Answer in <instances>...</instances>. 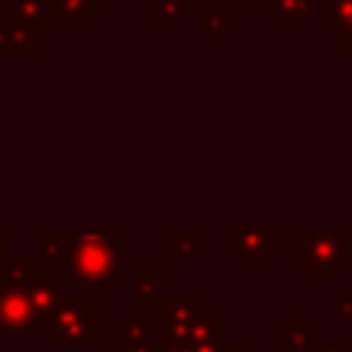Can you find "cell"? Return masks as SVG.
I'll use <instances>...</instances> for the list:
<instances>
[{"mask_svg":"<svg viewBox=\"0 0 352 352\" xmlns=\"http://www.w3.org/2000/svg\"><path fill=\"white\" fill-rule=\"evenodd\" d=\"M124 341L126 346L148 341V322L146 319H124Z\"/></svg>","mask_w":352,"mask_h":352,"instance_id":"cell-19","label":"cell"},{"mask_svg":"<svg viewBox=\"0 0 352 352\" xmlns=\"http://www.w3.org/2000/svg\"><path fill=\"white\" fill-rule=\"evenodd\" d=\"M195 3H198V8H201V6H204V3H212V0H195Z\"/></svg>","mask_w":352,"mask_h":352,"instance_id":"cell-25","label":"cell"},{"mask_svg":"<svg viewBox=\"0 0 352 352\" xmlns=\"http://www.w3.org/2000/svg\"><path fill=\"white\" fill-rule=\"evenodd\" d=\"M0 6H11V0H0Z\"/></svg>","mask_w":352,"mask_h":352,"instance_id":"cell-26","label":"cell"},{"mask_svg":"<svg viewBox=\"0 0 352 352\" xmlns=\"http://www.w3.org/2000/svg\"><path fill=\"white\" fill-rule=\"evenodd\" d=\"M11 231H0V258H11Z\"/></svg>","mask_w":352,"mask_h":352,"instance_id":"cell-21","label":"cell"},{"mask_svg":"<svg viewBox=\"0 0 352 352\" xmlns=\"http://www.w3.org/2000/svg\"><path fill=\"white\" fill-rule=\"evenodd\" d=\"M160 280L162 270L160 267H138L135 270V305L138 308H154L160 305Z\"/></svg>","mask_w":352,"mask_h":352,"instance_id":"cell-13","label":"cell"},{"mask_svg":"<svg viewBox=\"0 0 352 352\" xmlns=\"http://www.w3.org/2000/svg\"><path fill=\"white\" fill-rule=\"evenodd\" d=\"M47 341L52 346L60 344H96L99 341V308L85 300L82 292L63 294L52 327L47 330Z\"/></svg>","mask_w":352,"mask_h":352,"instance_id":"cell-2","label":"cell"},{"mask_svg":"<svg viewBox=\"0 0 352 352\" xmlns=\"http://www.w3.org/2000/svg\"><path fill=\"white\" fill-rule=\"evenodd\" d=\"M336 52L338 55H352V25L336 33Z\"/></svg>","mask_w":352,"mask_h":352,"instance_id":"cell-20","label":"cell"},{"mask_svg":"<svg viewBox=\"0 0 352 352\" xmlns=\"http://www.w3.org/2000/svg\"><path fill=\"white\" fill-rule=\"evenodd\" d=\"M41 272V264L36 256H11L8 264L0 267V283H11V280H30Z\"/></svg>","mask_w":352,"mask_h":352,"instance_id":"cell-16","label":"cell"},{"mask_svg":"<svg viewBox=\"0 0 352 352\" xmlns=\"http://www.w3.org/2000/svg\"><path fill=\"white\" fill-rule=\"evenodd\" d=\"M126 352H168V349H165V344H151V341H146V344L126 346Z\"/></svg>","mask_w":352,"mask_h":352,"instance_id":"cell-22","label":"cell"},{"mask_svg":"<svg viewBox=\"0 0 352 352\" xmlns=\"http://www.w3.org/2000/svg\"><path fill=\"white\" fill-rule=\"evenodd\" d=\"M11 8H14V16L33 33H47L55 22L50 0H11Z\"/></svg>","mask_w":352,"mask_h":352,"instance_id":"cell-11","label":"cell"},{"mask_svg":"<svg viewBox=\"0 0 352 352\" xmlns=\"http://www.w3.org/2000/svg\"><path fill=\"white\" fill-rule=\"evenodd\" d=\"M36 245L47 267L69 270V231H36Z\"/></svg>","mask_w":352,"mask_h":352,"instance_id":"cell-10","label":"cell"},{"mask_svg":"<svg viewBox=\"0 0 352 352\" xmlns=\"http://www.w3.org/2000/svg\"><path fill=\"white\" fill-rule=\"evenodd\" d=\"M157 308H160V344H165V349L187 346L190 327L201 308L198 294H162Z\"/></svg>","mask_w":352,"mask_h":352,"instance_id":"cell-3","label":"cell"},{"mask_svg":"<svg viewBox=\"0 0 352 352\" xmlns=\"http://www.w3.org/2000/svg\"><path fill=\"white\" fill-rule=\"evenodd\" d=\"M187 8H198L195 0H146V14L160 25L162 33H170Z\"/></svg>","mask_w":352,"mask_h":352,"instance_id":"cell-12","label":"cell"},{"mask_svg":"<svg viewBox=\"0 0 352 352\" xmlns=\"http://www.w3.org/2000/svg\"><path fill=\"white\" fill-rule=\"evenodd\" d=\"M223 239L228 245H234L248 261L250 267H258L264 256H272L275 250V236L270 231H250V234H234V231H226Z\"/></svg>","mask_w":352,"mask_h":352,"instance_id":"cell-8","label":"cell"},{"mask_svg":"<svg viewBox=\"0 0 352 352\" xmlns=\"http://www.w3.org/2000/svg\"><path fill=\"white\" fill-rule=\"evenodd\" d=\"M36 52V33L16 16H0V58H33Z\"/></svg>","mask_w":352,"mask_h":352,"instance_id":"cell-7","label":"cell"},{"mask_svg":"<svg viewBox=\"0 0 352 352\" xmlns=\"http://www.w3.org/2000/svg\"><path fill=\"white\" fill-rule=\"evenodd\" d=\"M346 250V234H300V261L302 267H327L330 261L338 267L344 264Z\"/></svg>","mask_w":352,"mask_h":352,"instance_id":"cell-6","label":"cell"},{"mask_svg":"<svg viewBox=\"0 0 352 352\" xmlns=\"http://www.w3.org/2000/svg\"><path fill=\"white\" fill-rule=\"evenodd\" d=\"M270 8L280 19H305L314 8V0H272Z\"/></svg>","mask_w":352,"mask_h":352,"instance_id":"cell-17","label":"cell"},{"mask_svg":"<svg viewBox=\"0 0 352 352\" xmlns=\"http://www.w3.org/2000/svg\"><path fill=\"white\" fill-rule=\"evenodd\" d=\"M198 30L206 33L214 44H220L228 33L236 30V19L228 16L226 8H223L220 3L212 0V3H204V6L198 8Z\"/></svg>","mask_w":352,"mask_h":352,"instance_id":"cell-9","label":"cell"},{"mask_svg":"<svg viewBox=\"0 0 352 352\" xmlns=\"http://www.w3.org/2000/svg\"><path fill=\"white\" fill-rule=\"evenodd\" d=\"M352 25V0H322V28L338 33Z\"/></svg>","mask_w":352,"mask_h":352,"instance_id":"cell-14","label":"cell"},{"mask_svg":"<svg viewBox=\"0 0 352 352\" xmlns=\"http://www.w3.org/2000/svg\"><path fill=\"white\" fill-rule=\"evenodd\" d=\"M173 253L179 258H192L201 253V234L198 231H173Z\"/></svg>","mask_w":352,"mask_h":352,"instance_id":"cell-18","label":"cell"},{"mask_svg":"<svg viewBox=\"0 0 352 352\" xmlns=\"http://www.w3.org/2000/svg\"><path fill=\"white\" fill-rule=\"evenodd\" d=\"M0 333H33V302L28 280L0 283Z\"/></svg>","mask_w":352,"mask_h":352,"instance_id":"cell-5","label":"cell"},{"mask_svg":"<svg viewBox=\"0 0 352 352\" xmlns=\"http://www.w3.org/2000/svg\"><path fill=\"white\" fill-rule=\"evenodd\" d=\"M55 19H96L99 0H50Z\"/></svg>","mask_w":352,"mask_h":352,"instance_id":"cell-15","label":"cell"},{"mask_svg":"<svg viewBox=\"0 0 352 352\" xmlns=\"http://www.w3.org/2000/svg\"><path fill=\"white\" fill-rule=\"evenodd\" d=\"M236 6H242V8H258V6H272V0H236Z\"/></svg>","mask_w":352,"mask_h":352,"instance_id":"cell-23","label":"cell"},{"mask_svg":"<svg viewBox=\"0 0 352 352\" xmlns=\"http://www.w3.org/2000/svg\"><path fill=\"white\" fill-rule=\"evenodd\" d=\"M69 272L88 294H110L124 280V234L69 231Z\"/></svg>","mask_w":352,"mask_h":352,"instance_id":"cell-1","label":"cell"},{"mask_svg":"<svg viewBox=\"0 0 352 352\" xmlns=\"http://www.w3.org/2000/svg\"><path fill=\"white\" fill-rule=\"evenodd\" d=\"M168 352H190L187 346H179V349H168Z\"/></svg>","mask_w":352,"mask_h":352,"instance_id":"cell-24","label":"cell"},{"mask_svg":"<svg viewBox=\"0 0 352 352\" xmlns=\"http://www.w3.org/2000/svg\"><path fill=\"white\" fill-rule=\"evenodd\" d=\"M60 275H63L60 270L44 264L41 272L28 280V292H30V302H33V333H47L52 327L55 311L66 294Z\"/></svg>","mask_w":352,"mask_h":352,"instance_id":"cell-4","label":"cell"}]
</instances>
